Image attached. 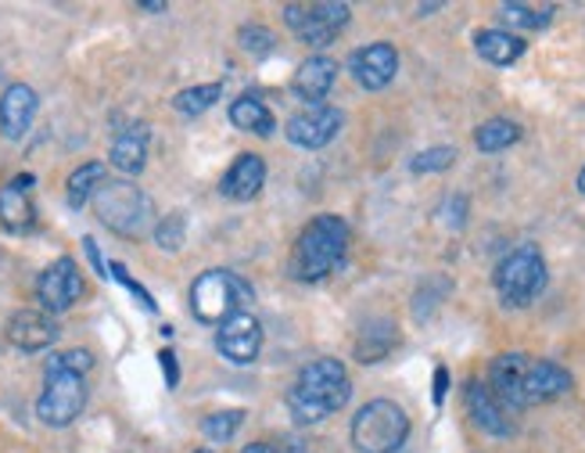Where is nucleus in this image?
I'll return each instance as SVG.
<instances>
[{"label":"nucleus","instance_id":"f257e3e1","mask_svg":"<svg viewBox=\"0 0 585 453\" xmlns=\"http://www.w3.org/2000/svg\"><path fill=\"white\" fill-rule=\"evenodd\" d=\"M353 396V382L345 364L330 361H313L298 371L295 385L288 388V411L295 425H320L324 417L338 414Z\"/></svg>","mask_w":585,"mask_h":453},{"label":"nucleus","instance_id":"f03ea898","mask_svg":"<svg viewBox=\"0 0 585 453\" xmlns=\"http://www.w3.org/2000/svg\"><path fill=\"white\" fill-rule=\"evenodd\" d=\"M345 248H349V224L330 213L316 216L291 248V277L306 280V285L324 280L345 259Z\"/></svg>","mask_w":585,"mask_h":453},{"label":"nucleus","instance_id":"7ed1b4c3","mask_svg":"<svg viewBox=\"0 0 585 453\" xmlns=\"http://www.w3.org/2000/svg\"><path fill=\"white\" fill-rule=\"evenodd\" d=\"M93 213L98 220L122 234V238H145L155 224V206L151 198L140 191L137 184H126V180H105L98 191H93Z\"/></svg>","mask_w":585,"mask_h":453},{"label":"nucleus","instance_id":"20e7f679","mask_svg":"<svg viewBox=\"0 0 585 453\" xmlns=\"http://www.w3.org/2000/svg\"><path fill=\"white\" fill-rule=\"evenodd\" d=\"M493 285L499 303L507 309H525L535 303L546 288V259L535 245H520L510 256L499 259V267L493 274Z\"/></svg>","mask_w":585,"mask_h":453},{"label":"nucleus","instance_id":"39448f33","mask_svg":"<svg viewBox=\"0 0 585 453\" xmlns=\"http://www.w3.org/2000/svg\"><path fill=\"white\" fill-rule=\"evenodd\" d=\"M409 435V417L399 403L391 400H370L353 417V446L359 453H395L403 450Z\"/></svg>","mask_w":585,"mask_h":453},{"label":"nucleus","instance_id":"423d86ee","mask_svg":"<svg viewBox=\"0 0 585 453\" xmlns=\"http://www.w3.org/2000/svg\"><path fill=\"white\" fill-rule=\"evenodd\" d=\"M251 303V288L234 270H205L191 285V309L201 324H224Z\"/></svg>","mask_w":585,"mask_h":453},{"label":"nucleus","instance_id":"0eeeda50","mask_svg":"<svg viewBox=\"0 0 585 453\" xmlns=\"http://www.w3.org/2000/svg\"><path fill=\"white\" fill-rule=\"evenodd\" d=\"M87 407V382L83 374L61 371L54 364H43V393L37 400V417L47 429H66Z\"/></svg>","mask_w":585,"mask_h":453},{"label":"nucleus","instance_id":"6e6552de","mask_svg":"<svg viewBox=\"0 0 585 453\" xmlns=\"http://www.w3.org/2000/svg\"><path fill=\"white\" fill-rule=\"evenodd\" d=\"M353 11L341 0H316V4H284V22L291 33L309 47L335 43L345 26H349Z\"/></svg>","mask_w":585,"mask_h":453},{"label":"nucleus","instance_id":"1a4fd4ad","mask_svg":"<svg viewBox=\"0 0 585 453\" xmlns=\"http://www.w3.org/2000/svg\"><path fill=\"white\" fill-rule=\"evenodd\" d=\"M341 108L335 105H309L303 112H295L288 119V127H284V137L291 140L295 148H306V151H316V148H327L330 140L341 134Z\"/></svg>","mask_w":585,"mask_h":453},{"label":"nucleus","instance_id":"9d476101","mask_svg":"<svg viewBox=\"0 0 585 453\" xmlns=\"http://www.w3.org/2000/svg\"><path fill=\"white\" fill-rule=\"evenodd\" d=\"M83 295V274H79L76 259L61 256L54 259L51 267H47L40 277H37V299H40V309L43 314H66V309L76 306V299Z\"/></svg>","mask_w":585,"mask_h":453},{"label":"nucleus","instance_id":"9b49d317","mask_svg":"<svg viewBox=\"0 0 585 453\" xmlns=\"http://www.w3.org/2000/svg\"><path fill=\"white\" fill-rule=\"evenodd\" d=\"M216 349L230 364H251L262 349V324L251 309H237L224 324H216Z\"/></svg>","mask_w":585,"mask_h":453},{"label":"nucleus","instance_id":"f8f14e48","mask_svg":"<svg viewBox=\"0 0 585 453\" xmlns=\"http://www.w3.org/2000/svg\"><path fill=\"white\" fill-rule=\"evenodd\" d=\"M349 72L363 90H385L399 72V51L388 40L367 43L349 58Z\"/></svg>","mask_w":585,"mask_h":453},{"label":"nucleus","instance_id":"ddd939ff","mask_svg":"<svg viewBox=\"0 0 585 453\" xmlns=\"http://www.w3.org/2000/svg\"><path fill=\"white\" fill-rule=\"evenodd\" d=\"M528 361L532 356L525 353H503L493 361L488 367V378L485 385L493 388V396L503 403L507 411H525V371H528Z\"/></svg>","mask_w":585,"mask_h":453},{"label":"nucleus","instance_id":"4468645a","mask_svg":"<svg viewBox=\"0 0 585 453\" xmlns=\"http://www.w3.org/2000/svg\"><path fill=\"white\" fill-rule=\"evenodd\" d=\"M467 414L470 421L478 425L482 432L496 435V440H507V435H514V421H510V411L503 407V403L493 396V388H488L482 378H470L467 382Z\"/></svg>","mask_w":585,"mask_h":453},{"label":"nucleus","instance_id":"2eb2a0df","mask_svg":"<svg viewBox=\"0 0 585 453\" xmlns=\"http://www.w3.org/2000/svg\"><path fill=\"white\" fill-rule=\"evenodd\" d=\"M61 335V327L51 314L43 309H19L11 321H8V342L19 346L22 353H40L47 346H54Z\"/></svg>","mask_w":585,"mask_h":453},{"label":"nucleus","instance_id":"dca6fc26","mask_svg":"<svg viewBox=\"0 0 585 453\" xmlns=\"http://www.w3.org/2000/svg\"><path fill=\"white\" fill-rule=\"evenodd\" d=\"M37 108H40V98H37L33 87L11 83L4 93H0V134H4L8 140L26 137V130L33 127V119H37Z\"/></svg>","mask_w":585,"mask_h":453},{"label":"nucleus","instance_id":"f3484780","mask_svg":"<svg viewBox=\"0 0 585 453\" xmlns=\"http://www.w3.org/2000/svg\"><path fill=\"white\" fill-rule=\"evenodd\" d=\"M33 184H37L33 177L22 174V177H14L11 184L0 187V227H4L8 234L37 230V209L26 191V187H33Z\"/></svg>","mask_w":585,"mask_h":453},{"label":"nucleus","instance_id":"a211bd4d","mask_svg":"<svg viewBox=\"0 0 585 453\" xmlns=\"http://www.w3.org/2000/svg\"><path fill=\"white\" fill-rule=\"evenodd\" d=\"M572 371L553 364V361H528L525 371V403L535 407V403H549V400H561L564 393H572Z\"/></svg>","mask_w":585,"mask_h":453},{"label":"nucleus","instance_id":"6ab92c4d","mask_svg":"<svg viewBox=\"0 0 585 453\" xmlns=\"http://www.w3.org/2000/svg\"><path fill=\"white\" fill-rule=\"evenodd\" d=\"M266 184V163L262 155H237L230 163V169L219 180V195L230 198V201H251Z\"/></svg>","mask_w":585,"mask_h":453},{"label":"nucleus","instance_id":"aec40b11","mask_svg":"<svg viewBox=\"0 0 585 453\" xmlns=\"http://www.w3.org/2000/svg\"><path fill=\"white\" fill-rule=\"evenodd\" d=\"M335 80H338V61L327 58V55H313L298 66L291 90L309 105H324V98L330 93V87H335Z\"/></svg>","mask_w":585,"mask_h":453},{"label":"nucleus","instance_id":"412c9836","mask_svg":"<svg viewBox=\"0 0 585 453\" xmlns=\"http://www.w3.org/2000/svg\"><path fill=\"white\" fill-rule=\"evenodd\" d=\"M148 127L145 122H133V127H126L116 140H112V151H108V163H112L119 174L126 177H137L140 169L148 163Z\"/></svg>","mask_w":585,"mask_h":453},{"label":"nucleus","instance_id":"4be33fe9","mask_svg":"<svg viewBox=\"0 0 585 453\" xmlns=\"http://www.w3.org/2000/svg\"><path fill=\"white\" fill-rule=\"evenodd\" d=\"M230 122L237 130L256 134V137H274L277 134V119L270 112V105H262L256 93H241V98L230 105Z\"/></svg>","mask_w":585,"mask_h":453},{"label":"nucleus","instance_id":"5701e85b","mask_svg":"<svg viewBox=\"0 0 585 453\" xmlns=\"http://www.w3.org/2000/svg\"><path fill=\"white\" fill-rule=\"evenodd\" d=\"M474 47L488 66H514V61L525 55V40L507 33V29H478L474 33Z\"/></svg>","mask_w":585,"mask_h":453},{"label":"nucleus","instance_id":"b1692460","mask_svg":"<svg viewBox=\"0 0 585 453\" xmlns=\"http://www.w3.org/2000/svg\"><path fill=\"white\" fill-rule=\"evenodd\" d=\"M395 324L391 321H370L356 338V361L359 364H381L395 349Z\"/></svg>","mask_w":585,"mask_h":453},{"label":"nucleus","instance_id":"393cba45","mask_svg":"<svg viewBox=\"0 0 585 453\" xmlns=\"http://www.w3.org/2000/svg\"><path fill=\"white\" fill-rule=\"evenodd\" d=\"M101 184H105V163H83V166H76L72 177H69V184H66V201H69V209H83Z\"/></svg>","mask_w":585,"mask_h":453},{"label":"nucleus","instance_id":"a878e982","mask_svg":"<svg viewBox=\"0 0 585 453\" xmlns=\"http://www.w3.org/2000/svg\"><path fill=\"white\" fill-rule=\"evenodd\" d=\"M517 140H520V127L514 119H488L474 130V145H478V151H485V155L507 151L517 145Z\"/></svg>","mask_w":585,"mask_h":453},{"label":"nucleus","instance_id":"bb28decb","mask_svg":"<svg viewBox=\"0 0 585 453\" xmlns=\"http://www.w3.org/2000/svg\"><path fill=\"white\" fill-rule=\"evenodd\" d=\"M219 98H224V83H198V87L180 90L177 98H172V108H177L180 116H201V112H209Z\"/></svg>","mask_w":585,"mask_h":453},{"label":"nucleus","instance_id":"cd10ccee","mask_svg":"<svg viewBox=\"0 0 585 453\" xmlns=\"http://www.w3.org/2000/svg\"><path fill=\"white\" fill-rule=\"evenodd\" d=\"M245 411L241 407H230V411H216L201 421V432H205V440H212V443H230L237 432H241L245 425Z\"/></svg>","mask_w":585,"mask_h":453},{"label":"nucleus","instance_id":"c85d7f7f","mask_svg":"<svg viewBox=\"0 0 585 453\" xmlns=\"http://www.w3.org/2000/svg\"><path fill=\"white\" fill-rule=\"evenodd\" d=\"M499 19L507 26H517V29H546L549 19H553V4L546 8H532V4H503L499 8Z\"/></svg>","mask_w":585,"mask_h":453},{"label":"nucleus","instance_id":"c756f323","mask_svg":"<svg viewBox=\"0 0 585 453\" xmlns=\"http://www.w3.org/2000/svg\"><path fill=\"white\" fill-rule=\"evenodd\" d=\"M184 238H187V220L180 213H169V216H162V220L155 224V242L162 245L166 253H180Z\"/></svg>","mask_w":585,"mask_h":453},{"label":"nucleus","instance_id":"7c9ffc66","mask_svg":"<svg viewBox=\"0 0 585 453\" xmlns=\"http://www.w3.org/2000/svg\"><path fill=\"white\" fill-rule=\"evenodd\" d=\"M456 163V148H428V151H420V155H414V163H409V169H414L417 177H424V174H446V169Z\"/></svg>","mask_w":585,"mask_h":453},{"label":"nucleus","instance_id":"2f4dec72","mask_svg":"<svg viewBox=\"0 0 585 453\" xmlns=\"http://www.w3.org/2000/svg\"><path fill=\"white\" fill-rule=\"evenodd\" d=\"M237 43H241V51L256 55V58H266L277 47L274 33L270 29H262V26H241L237 29Z\"/></svg>","mask_w":585,"mask_h":453},{"label":"nucleus","instance_id":"473e14b6","mask_svg":"<svg viewBox=\"0 0 585 453\" xmlns=\"http://www.w3.org/2000/svg\"><path fill=\"white\" fill-rule=\"evenodd\" d=\"M47 364H54L61 371H72V374H83L87 378V371L93 367V353L90 349H66V353L47 356Z\"/></svg>","mask_w":585,"mask_h":453},{"label":"nucleus","instance_id":"72a5a7b5","mask_svg":"<svg viewBox=\"0 0 585 453\" xmlns=\"http://www.w3.org/2000/svg\"><path fill=\"white\" fill-rule=\"evenodd\" d=\"M108 274H112L116 280H119V285L126 288V292H130V295H137V299H140V306H145L148 309V314H155V299H151V292H145V285H137V280L130 277V270H126L122 267V263H112V267H108Z\"/></svg>","mask_w":585,"mask_h":453},{"label":"nucleus","instance_id":"f704fd0d","mask_svg":"<svg viewBox=\"0 0 585 453\" xmlns=\"http://www.w3.org/2000/svg\"><path fill=\"white\" fill-rule=\"evenodd\" d=\"M438 216H442V220H446L453 230H460V227L467 224V198H464V195H449Z\"/></svg>","mask_w":585,"mask_h":453},{"label":"nucleus","instance_id":"c9c22d12","mask_svg":"<svg viewBox=\"0 0 585 453\" xmlns=\"http://www.w3.org/2000/svg\"><path fill=\"white\" fill-rule=\"evenodd\" d=\"M245 453H309L303 440H274V443H251Z\"/></svg>","mask_w":585,"mask_h":453},{"label":"nucleus","instance_id":"e433bc0d","mask_svg":"<svg viewBox=\"0 0 585 453\" xmlns=\"http://www.w3.org/2000/svg\"><path fill=\"white\" fill-rule=\"evenodd\" d=\"M158 364H162V371H166V385H169V388H177V385H180L177 353H172V349H162V353H158Z\"/></svg>","mask_w":585,"mask_h":453},{"label":"nucleus","instance_id":"4c0bfd02","mask_svg":"<svg viewBox=\"0 0 585 453\" xmlns=\"http://www.w3.org/2000/svg\"><path fill=\"white\" fill-rule=\"evenodd\" d=\"M446 393H449V371L446 367H435V385H432L435 407H442V403H446Z\"/></svg>","mask_w":585,"mask_h":453},{"label":"nucleus","instance_id":"58836bf2","mask_svg":"<svg viewBox=\"0 0 585 453\" xmlns=\"http://www.w3.org/2000/svg\"><path fill=\"white\" fill-rule=\"evenodd\" d=\"M83 248H87V256H90V263H93V270H98V277H108V263L101 259L98 242H93V238H83Z\"/></svg>","mask_w":585,"mask_h":453},{"label":"nucleus","instance_id":"ea45409f","mask_svg":"<svg viewBox=\"0 0 585 453\" xmlns=\"http://www.w3.org/2000/svg\"><path fill=\"white\" fill-rule=\"evenodd\" d=\"M166 0H145V4H140V11H148V14H166Z\"/></svg>","mask_w":585,"mask_h":453},{"label":"nucleus","instance_id":"a19ab883","mask_svg":"<svg viewBox=\"0 0 585 453\" xmlns=\"http://www.w3.org/2000/svg\"><path fill=\"white\" fill-rule=\"evenodd\" d=\"M438 8H442V4H420L417 14H432V11H438Z\"/></svg>","mask_w":585,"mask_h":453},{"label":"nucleus","instance_id":"79ce46f5","mask_svg":"<svg viewBox=\"0 0 585 453\" xmlns=\"http://www.w3.org/2000/svg\"><path fill=\"white\" fill-rule=\"evenodd\" d=\"M578 191L585 195V166H582V174H578Z\"/></svg>","mask_w":585,"mask_h":453},{"label":"nucleus","instance_id":"37998d69","mask_svg":"<svg viewBox=\"0 0 585 453\" xmlns=\"http://www.w3.org/2000/svg\"><path fill=\"white\" fill-rule=\"evenodd\" d=\"M195 453H216V450H195Z\"/></svg>","mask_w":585,"mask_h":453}]
</instances>
